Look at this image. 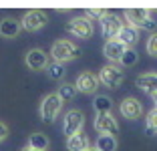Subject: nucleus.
Here are the masks:
<instances>
[{"mask_svg":"<svg viewBox=\"0 0 157 151\" xmlns=\"http://www.w3.org/2000/svg\"><path fill=\"white\" fill-rule=\"evenodd\" d=\"M125 18H127L129 26L137 28V30H155V22L151 18L149 8H127Z\"/></svg>","mask_w":157,"mask_h":151,"instance_id":"1","label":"nucleus"},{"mask_svg":"<svg viewBox=\"0 0 157 151\" xmlns=\"http://www.w3.org/2000/svg\"><path fill=\"white\" fill-rule=\"evenodd\" d=\"M63 105H65V103L59 99V95H56V93L46 95L44 99L40 101V109H38V113H40V119L46 121V123H52V121L59 117Z\"/></svg>","mask_w":157,"mask_h":151,"instance_id":"2","label":"nucleus"},{"mask_svg":"<svg viewBox=\"0 0 157 151\" xmlns=\"http://www.w3.org/2000/svg\"><path fill=\"white\" fill-rule=\"evenodd\" d=\"M81 55V50L73 45L71 41H56L51 48V56L55 59V63H69V60H75Z\"/></svg>","mask_w":157,"mask_h":151,"instance_id":"3","label":"nucleus"},{"mask_svg":"<svg viewBox=\"0 0 157 151\" xmlns=\"http://www.w3.org/2000/svg\"><path fill=\"white\" fill-rule=\"evenodd\" d=\"M97 79H99V83H101V85H105V87L117 89L121 83L125 81V73H123V69H121V67H117V64H105V67L99 71Z\"/></svg>","mask_w":157,"mask_h":151,"instance_id":"4","label":"nucleus"},{"mask_svg":"<svg viewBox=\"0 0 157 151\" xmlns=\"http://www.w3.org/2000/svg\"><path fill=\"white\" fill-rule=\"evenodd\" d=\"M67 32L69 34H73V37L77 38H91L93 32H95V28H93V22L89 18H85V16H77V18L69 20V24H67Z\"/></svg>","mask_w":157,"mask_h":151,"instance_id":"5","label":"nucleus"},{"mask_svg":"<svg viewBox=\"0 0 157 151\" xmlns=\"http://www.w3.org/2000/svg\"><path fill=\"white\" fill-rule=\"evenodd\" d=\"M95 131L99 135H109V137H115L119 135V123L113 117L111 113H97V119H95Z\"/></svg>","mask_w":157,"mask_h":151,"instance_id":"6","label":"nucleus"},{"mask_svg":"<svg viewBox=\"0 0 157 151\" xmlns=\"http://www.w3.org/2000/svg\"><path fill=\"white\" fill-rule=\"evenodd\" d=\"M46 24V14L42 10H28L20 20V28L26 32H36Z\"/></svg>","mask_w":157,"mask_h":151,"instance_id":"7","label":"nucleus"},{"mask_svg":"<svg viewBox=\"0 0 157 151\" xmlns=\"http://www.w3.org/2000/svg\"><path fill=\"white\" fill-rule=\"evenodd\" d=\"M119 111H121V115H123L125 119L135 121V119H139V117L143 115V103H141L139 99H135V97H127V99L121 101Z\"/></svg>","mask_w":157,"mask_h":151,"instance_id":"8","label":"nucleus"},{"mask_svg":"<svg viewBox=\"0 0 157 151\" xmlns=\"http://www.w3.org/2000/svg\"><path fill=\"white\" fill-rule=\"evenodd\" d=\"M99 85H101V83H99L97 75H93L91 71H85V73H81L77 77L75 89H77L78 93H85V95H93V93H97Z\"/></svg>","mask_w":157,"mask_h":151,"instance_id":"9","label":"nucleus"},{"mask_svg":"<svg viewBox=\"0 0 157 151\" xmlns=\"http://www.w3.org/2000/svg\"><path fill=\"white\" fill-rule=\"evenodd\" d=\"M24 63H26V67L30 71H44L46 67H48V55H46L44 50H40V48H33V50H28L26 52V56H24Z\"/></svg>","mask_w":157,"mask_h":151,"instance_id":"10","label":"nucleus"},{"mask_svg":"<svg viewBox=\"0 0 157 151\" xmlns=\"http://www.w3.org/2000/svg\"><path fill=\"white\" fill-rule=\"evenodd\" d=\"M121 28H123V20H121V16H117V14L109 12L105 18L101 20V30H103V37H105L107 41L117 38V34H119Z\"/></svg>","mask_w":157,"mask_h":151,"instance_id":"11","label":"nucleus"},{"mask_svg":"<svg viewBox=\"0 0 157 151\" xmlns=\"http://www.w3.org/2000/svg\"><path fill=\"white\" fill-rule=\"evenodd\" d=\"M83 125H85V115L81 113V111L73 109L65 115V127H63V131H65L67 137H71L75 133L83 131Z\"/></svg>","mask_w":157,"mask_h":151,"instance_id":"12","label":"nucleus"},{"mask_svg":"<svg viewBox=\"0 0 157 151\" xmlns=\"http://www.w3.org/2000/svg\"><path fill=\"white\" fill-rule=\"evenodd\" d=\"M117 41H119L125 48H133L139 41V30L133 28V26H129V24H123V28H121L119 34H117Z\"/></svg>","mask_w":157,"mask_h":151,"instance_id":"13","label":"nucleus"},{"mask_svg":"<svg viewBox=\"0 0 157 151\" xmlns=\"http://www.w3.org/2000/svg\"><path fill=\"white\" fill-rule=\"evenodd\" d=\"M137 87L141 91H145L147 95H153L157 93V71H149V73H143L137 77Z\"/></svg>","mask_w":157,"mask_h":151,"instance_id":"14","label":"nucleus"},{"mask_svg":"<svg viewBox=\"0 0 157 151\" xmlns=\"http://www.w3.org/2000/svg\"><path fill=\"white\" fill-rule=\"evenodd\" d=\"M123 52H125V46L121 45L117 38H113V41H107L105 46H103V55L111 60V63H119L121 56H123Z\"/></svg>","mask_w":157,"mask_h":151,"instance_id":"15","label":"nucleus"},{"mask_svg":"<svg viewBox=\"0 0 157 151\" xmlns=\"http://www.w3.org/2000/svg\"><path fill=\"white\" fill-rule=\"evenodd\" d=\"M87 147H91V141H89L87 133L78 131L71 137H67V149L69 151H85Z\"/></svg>","mask_w":157,"mask_h":151,"instance_id":"16","label":"nucleus"},{"mask_svg":"<svg viewBox=\"0 0 157 151\" xmlns=\"http://www.w3.org/2000/svg\"><path fill=\"white\" fill-rule=\"evenodd\" d=\"M20 30L22 28H20L18 20H14V18H2L0 20V37L2 38H16Z\"/></svg>","mask_w":157,"mask_h":151,"instance_id":"17","label":"nucleus"},{"mask_svg":"<svg viewBox=\"0 0 157 151\" xmlns=\"http://www.w3.org/2000/svg\"><path fill=\"white\" fill-rule=\"evenodd\" d=\"M97 151H117V139L109 137V135H99L97 143H95Z\"/></svg>","mask_w":157,"mask_h":151,"instance_id":"18","label":"nucleus"},{"mask_svg":"<svg viewBox=\"0 0 157 151\" xmlns=\"http://www.w3.org/2000/svg\"><path fill=\"white\" fill-rule=\"evenodd\" d=\"M26 147H33V149H38V151H46L48 149V137L42 135V133H33Z\"/></svg>","mask_w":157,"mask_h":151,"instance_id":"19","label":"nucleus"},{"mask_svg":"<svg viewBox=\"0 0 157 151\" xmlns=\"http://www.w3.org/2000/svg\"><path fill=\"white\" fill-rule=\"evenodd\" d=\"M56 95H59V99L63 101V103H65V101H73L75 97H77V89H75V85L65 83V85H60V87H59Z\"/></svg>","mask_w":157,"mask_h":151,"instance_id":"20","label":"nucleus"},{"mask_svg":"<svg viewBox=\"0 0 157 151\" xmlns=\"http://www.w3.org/2000/svg\"><path fill=\"white\" fill-rule=\"evenodd\" d=\"M111 107H113V101L109 99V97L99 95L97 99H95V109H97V113H111Z\"/></svg>","mask_w":157,"mask_h":151,"instance_id":"21","label":"nucleus"},{"mask_svg":"<svg viewBox=\"0 0 157 151\" xmlns=\"http://www.w3.org/2000/svg\"><path fill=\"white\" fill-rule=\"evenodd\" d=\"M46 73H48V77L55 79V81H60V79L65 77V67L60 63H48V67H46Z\"/></svg>","mask_w":157,"mask_h":151,"instance_id":"22","label":"nucleus"},{"mask_svg":"<svg viewBox=\"0 0 157 151\" xmlns=\"http://www.w3.org/2000/svg\"><path fill=\"white\" fill-rule=\"evenodd\" d=\"M107 14H109L107 8H87L85 10V18H89V20H103Z\"/></svg>","mask_w":157,"mask_h":151,"instance_id":"23","label":"nucleus"},{"mask_svg":"<svg viewBox=\"0 0 157 151\" xmlns=\"http://www.w3.org/2000/svg\"><path fill=\"white\" fill-rule=\"evenodd\" d=\"M119 63L123 64V67H133V64L137 63V52H135L133 48H125V52H123Z\"/></svg>","mask_w":157,"mask_h":151,"instance_id":"24","label":"nucleus"},{"mask_svg":"<svg viewBox=\"0 0 157 151\" xmlns=\"http://www.w3.org/2000/svg\"><path fill=\"white\" fill-rule=\"evenodd\" d=\"M147 133H153V135H157V109L153 107L151 111L147 113Z\"/></svg>","mask_w":157,"mask_h":151,"instance_id":"25","label":"nucleus"},{"mask_svg":"<svg viewBox=\"0 0 157 151\" xmlns=\"http://www.w3.org/2000/svg\"><path fill=\"white\" fill-rule=\"evenodd\" d=\"M145 48H147V52L151 56H155V59H157V32H153L151 37L147 38V46H145Z\"/></svg>","mask_w":157,"mask_h":151,"instance_id":"26","label":"nucleus"},{"mask_svg":"<svg viewBox=\"0 0 157 151\" xmlns=\"http://www.w3.org/2000/svg\"><path fill=\"white\" fill-rule=\"evenodd\" d=\"M6 137H8V127H6V123H2V121H0V143L4 141Z\"/></svg>","mask_w":157,"mask_h":151,"instance_id":"27","label":"nucleus"},{"mask_svg":"<svg viewBox=\"0 0 157 151\" xmlns=\"http://www.w3.org/2000/svg\"><path fill=\"white\" fill-rule=\"evenodd\" d=\"M151 97H153V103H155V109H157V93H153Z\"/></svg>","mask_w":157,"mask_h":151,"instance_id":"28","label":"nucleus"},{"mask_svg":"<svg viewBox=\"0 0 157 151\" xmlns=\"http://www.w3.org/2000/svg\"><path fill=\"white\" fill-rule=\"evenodd\" d=\"M22 151H38V149H33V147H24Z\"/></svg>","mask_w":157,"mask_h":151,"instance_id":"29","label":"nucleus"},{"mask_svg":"<svg viewBox=\"0 0 157 151\" xmlns=\"http://www.w3.org/2000/svg\"><path fill=\"white\" fill-rule=\"evenodd\" d=\"M85 151H97V149H95V147H87V149H85Z\"/></svg>","mask_w":157,"mask_h":151,"instance_id":"30","label":"nucleus"}]
</instances>
